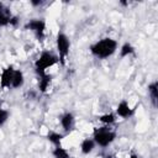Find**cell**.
Returning a JSON list of instances; mask_svg holds the SVG:
<instances>
[{
    "mask_svg": "<svg viewBox=\"0 0 158 158\" xmlns=\"http://www.w3.org/2000/svg\"><path fill=\"white\" fill-rule=\"evenodd\" d=\"M118 49V43L112 37H104L89 46V52L98 59H107L112 57Z\"/></svg>",
    "mask_w": 158,
    "mask_h": 158,
    "instance_id": "1",
    "label": "cell"
},
{
    "mask_svg": "<svg viewBox=\"0 0 158 158\" xmlns=\"http://www.w3.org/2000/svg\"><path fill=\"white\" fill-rule=\"evenodd\" d=\"M91 138L94 139L96 146L101 148H107L116 141L117 133L115 130L111 128V126H100V127H94Z\"/></svg>",
    "mask_w": 158,
    "mask_h": 158,
    "instance_id": "2",
    "label": "cell"
},
{
    "mask_svg": "<svg viewBox=\"0 0 158 158\" xmlns=\"http://www.w3.org/2000/svg\"><path fill=\"white\" fill-rule=\"evenodd\" d=\"M58 63H59V58L57 54H54L53 52H49V51H43L35 60L33 69H35V73L37 74V77H41V75L46 74L49 68L54 67Z\"/></svg>",
    "mask_w": 158,
    "mask_h": 158,
    "instance_id": "3",
    "label": "cell"
},
{
    "mask_svg": "<svg viewBox=\"0 0 158 158\" xmlns=\"http://www.w3.org/2000/svg\"><path fill=\"white\" fill-rule=\"evenodd\" d=\"M56 49H57V56L59 58V63L62 65L65 64V60L69 56L70 51V40L68 35L63 31H58L56 36Z\"/></svg>",
    "mask_w": 158,
    "mask_h": 158,
    "instance_id": "4",
    "label": "cell"
},
{
    "mask_svg": "<svg viewBox=\"0 0 158 158\" xmlns=\"http://www.w3.org/2000/svg\"><path fill=\"white\" fill-rule=\"evenodd\" d=\"M23 28L30 31V32H32L33 36L36 37V40L40 41V42L46 38L47 25H46L44 19H31L23 25Z\"/></svg>",
    "mask_w": 158,
    "mask_h": 158,
    "instance_id": "5",
    "label": "cell"
},
{
    "mask_svg": "<svg viewBox=\"0 0 158 158\" xmlns=\"http://www.w3.org/2000/svg\"><path fill=\"white\" fill-rule=\"evenodd\" d=\"M59 125L64 135H69L75 127V116L70 111H65L59 116Z\"/></svg>",
    "mask_w": 158,
    "mask_h": 158,
    "instance_id": "6",
    "label": "cell"
},
{
    "mask_svg": "<svg viewBox=\"0 0 158 158\" xmlns=\"http://www.w3.org/2000/svg\"><path fill=\"white\" fill-rule=\"evenodd\" d=\"M135 112H136V107H132L126 99H122L117 104L116 110H115L116 116L120 117V118H123V120H127V118L132 117L135 115Z\"/></svg>",
    "mask_w": 158,
    "mask_h": 158,
    "instance_id": "7",
    "label": "cell"
},
{
    "mask_svg": "<svg viewBox=\"0 0 158 158\" xmlns=\"http://www.w3.org/2000/svg\"><path fill=\"white\" fill-rule=\"evenodd\" d=\"M15 69L16 68L12 64H9V65H6L1 70V73H0V88L2 90H6V89H10L11 88Z\"/></svg>",
    "mask_w": 158,
    "mask_h": 158,
    "instance_id": "8",
    "label": "cell"
},
{
    "mask_svg": "<svg viewBox=\"0 0 158 158\" xmlns=\"http://www.w3.org/2000/svg\"><path fill=\"white\" fill-rule=\"evenodd\" d=\"M64 137H65V135H64L63 132H58V131H53V130H48L47 133H46L47 141H48L53 147L60 146L62 142H63V139H64Z\"/></svg>",
    "mask_w": 158,
    "mask_h": 158,
    "instance_id": "9",
    "label": "cell"
},
{
    "mask_svg": "<svg viewBox=\"0 0 158 158\" xmlns=\"http://www.w3.org/2000/svg\"><path fill=\"white\" fill-rule=\"evenodd\" d=\"M147 91H148V96H149V100H151L153 107H157V105H158V80L151 81L148 84Z\"/></svg>",
    "mask_w": 158,
    "mask_h": 158,
    "instance_id": "10",
    "label": "cell"
},
{
    "mask_svg": "<svg viewBox=\"0 0 158 158\" xmlns=\"http://www.w3.org/2000/svg\"><path fill=\"white\" fill-rule=\"evenodd\" d=\"M52 79H53V77L49 73H46V74L38 77V90H40V93L44 94V93L48 91V89L52 84Z\"/></svg>",
    "mask_w": 158,
    "mask_h": 158,
    "instance_id": "11",
    "label": "cell"
},
{
    "mask_svg": "<svg viewBox=\"0 0 158 158\" xmlns=\"http://www.w3.org/2000/svg\"><path fill=\"white\" fill-rule=\"evenodd\" d=\"M95 147H96V144H95V142H94V139H93L91 137H85V138H83L81 142H80V146H79L80 152H81L83 154H85V156L90 154V153L95 149Z\"/></svg>",
    "mask_w": 158,
    "mask_h": 158,
    "instance_id": "12",
    "label": "cell"
},
{
    "mask_svg": "<svg viewBox=\"0 0 158 158\" xmlns=\"http://www.w3.org/2000/svg\"><path fill=\"white\" fill-rule=\"evenodd\" d=\"M12 14L9 10L7 6H5L4 2H0V27H6L10 23V19H11Z\"/></svg>",
    "mask_w": 158,
    "mask_h": 158,
    "instance_id": "13",
    "label": "cell"
},
{
    "mask_svg": "<svg viewBox=\"0 0 158 158\" xmlns=\"http://www.w3.org/2000/svg\"><path fill=\"white\" fill-rule=\"evenodd\" d=\"M135 53H136V48L130 42H123L118 48V54H120V58H122V59L127 58V57H131Z\"/></svg>",
    "mask_w": 158,
    "mask_h": 158,
    "instance_id": "14",
    "label": "cell"
},
{
    "mask_svg": "<svg viewBox=\"0 0 158 158\" xmlns=\"http://www.w3.org/2000/svg\"><path fill=\"white\" fill-rule=\"evenodd\" d=\"M98 121L102 126H112L117 121V116L115 112H105L98 116Z\"/></svg>",
    "mask_w": 158,
    "mask_h": 158,
    "instance_id": "15",
    "label": "cell"
},
{
    "mask_svg": "<svg viewBox=\"0 0 158 158\" xmlns=\"http://www.w3.org/2000/svg\"><path fill=\"white\" fill-rule=\"evenodd\" d=\"M23 84H25V75H23V72H22L21 69H15L11 88H12V89H20V88H22Z\"/></svg>",
    "mask_w": 158,
    "mask_h": 158,
    "instance_id": "16",
    "label": "cell"
},
{
    "mask_svg": "<svg viewBox=\"0 0 158 158\" xmlns=\"http://www.w3.org/2000/svg\"><path fill=\"white\" fill-rule=\"evenodd\" d=\"M52 156H53V158H72L69 151H68L67 148H64L62 144L53 147V149H52Z\"/></svg>",
    "mask_w": 158,
    "mask_h": 158,
    "instance_id": "17",
    "label": "cell"
},
{
    "mask_svg": "<svg viewBox=\"0 0 158 158\" xmlns=\"http://www.w3.org/2000/svg\"><path fill=\"white\" fill-rule=\"evenodd\" d=\"M9 117H10V112H9L5 107H2L1 101H0V127L4 126V125L7 122Z\"/></svg>",
    "mask_w": 158,
    "mask_h": 158,
    "instance_id": "18",
    "label": "cell"
},
{
    "mask_svg": "<svg viewBox=\"0 0 158 158\" xmlns=\"http://www.w3.org/2000/svg\"><path fill=\"white\" fill-rule=\"evenodd\" d=\"M19 23H20V19H19V16L12 15L11 19H10V23H9V26H11V27H17Z\"/></svg>",
    "mask_w": 158,
    "mask_h": 158,
    "instance_id": "19",
    "label": "cell"
},
{
    "mask_svg": "<svg viewBox=\"0 0 158 158\" xmlns=\"http://www.w3.org/2000/svg\"><path fill=\"white\" fill-rule=\"evenodd\" d=\"M43 4H44V1H43V0H31V1H30V5H31V6H33V7L42 6Z\"/></svg>",
    "mask_w": 158,
    "mask_h": 158,
    "instance_id": "20",
    "label": "cell"
},
{
    "mask_svg": "<svg viewBox=\"0 0 158 158\" xmlns=\"http://www.w3.org/2000/svg\"><path fill=\"white\" fill-rule=\"evenodd\" d=\"M128 158H142V157H141V156H138L137 153H131Z\"/></svg>",
    "mask_w": 158,
    "mask_h": 158,
    "instance_id": "21",
    "label": "cell"
},
{
    "mask_svg": "<svg viewBox=\"0 0 158 158\" xmlns=\"http://www.w3.org/2000/svg\"><path fill=\"white\" fill-rule=\"evenodd\" d=\"M120 4L123 5V6H128V2L127 1H120Z\"/></svg>",
    "mask_w": 158,
    "mask_h": 158,
    "instance_id": "22",
    "label": "cell"
}]
</instances>
